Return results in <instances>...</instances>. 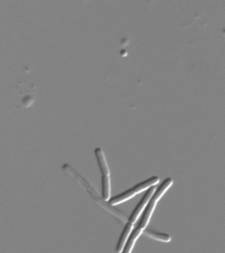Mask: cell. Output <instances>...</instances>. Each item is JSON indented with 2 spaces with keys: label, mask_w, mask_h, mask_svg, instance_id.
I'll list each match as a JSON object with an SVG mask.
<instances>
[{
  "label": "cell",
  "mask_w": 225,
  "mask_h": 253,
  "mask_svg": "<svg viewBox=\"0 0 225 253\" xmlns=\"http://www.w3.org/2000/svg\"><path fill=\"white\" fill-rule=\"evenodd\" d=\"M143 229L137 227V228L134 229L132 231L130 236L128 237L127 241H126L125 245H124L123 250L121 253H131L132 249H133L135 241L139 238L140 235L143 233Z\"/></svg>",
  "instance_id": "5"
},
{
  "label": "cell",
  "mask_w": 225,
  "mask_h": 253,
  "mask_svg": "<svg viewBox=\"0 0 225 253\" xmlns=\"http://www.w3.org/2000/svg\"><path fill=\"white\" fill-rule=\"evenodd\" d=\"M143 233L146 236L155 239L156 241L165 243H169L171 241V237L169 234L157 232V231L151 230V229H146L143 231Z\"/></svg>",
  "instance_id": "7"
},
{
  "label": "cell",
  "mask_w": 225,
  "mask_h": 253,
  "mask_svg": "<svg viewBox=\"0 0 225 253\" xmlns=\"http://www.w3.org/2000/svg\"><path fill=\"white\" fill-rule=\"evenodd\" d=\"M132 229H133V223L128 221L124 227L119 240L118 241L117 245H116V250L118 253H121L122 250H123L124 245H125L130 235L131 234Z\"/></svg>",
  "instance_id": "6"
},
{
  "label": "cell",
  "mask_w": 225,
  "mask_h": 253,
  "mask_svg": "<svg viewBox=\"0 0 225 253\" xmlns=\"http://www.w3.org/2000/svg\"><path fill=\"white\" fill-rule=\"evenodd\" d=\"M102 196L104 201H108L110 197V179L109 176H102Z\"/></svg>",
  "instance_id": "8"
},
{
  "label": "cell",
  "mask_w": 225,
  "mask_h": 253,
  "mask_svg": "<svg viewBox=\"0 0 225 253\" xmlns=\"http://www.w3.org/2000/svg\"><path fill=\"white\" fill-rule=\"evenodd\" d=\"M159 178L157 176H153V177H150L149 179L134 186L132 189H128V191L119 194L116 197H112L111 199L109 200V204L112 206H116L123 203L124 202L132 199L137 194L141 193V192L149 189L150 187H153V186H155L159 183Z\"/></svg>",
  "instance_id": "2"
},
{
  "label": "cell",
  "mask_w": 225,
  "mask_h": 253,
  "mask_svg": "<svg viewBox=\"0 0 225 253\" xmlns=\"http://www.w3.org/2000/svg\"><path fill=\"white\" fill-rule=\"evenodd\" d=\"M155 190V186H153V187H150L149 189H147V192H146L145 195H143V197H142L141 201L138 203L137 207H135L133 212H132L131 215H130L129 217V222L132 223H135V221L139 218L143 209H145L146 205H147L148 202H149V199H151L152 195H153Z\"/></svg>",
  "instance_id": "3"
},
{
  "label": "cell",
  "mask_w": 225,
  "mask_h": 253,
  "mask_svg": "<svg viewBox=\"0 0 225 253\" xmlns=\"http://www.w3.org/2000/svg\"><path fill=\"white\" fill-rule=\"evenodd\" d=\"M94 154H95L96 160H97L98 166H99L100 172H101L102 176H109V168H108L105 156H104V152L101 148H96L94 150Z\"/></svg>",
  "instance_id": "4"
},
{
  "label": "cell",
  "mask_w": 225,
  "mask_h": 253,
  "mask_svg": "<svg viewBox=\"0 0 225 253\" xmlns=\"http://www.w3.org/2000/svg\"><path fill=\"white\" fill-rule=\"evenodd\" d=\"M173 183V181L171 178H167L161 183V185L158 187V189L155 190L153 195H152L151 199L148 202L149 203H148L147 207L145 208V211H144L143 215H142L138 227L142 229H145L150 219H151L152 213H153L154 210L155 209L157 202L165 195L166 192L171 187Z\"/></svg>",
  "instance_id": "1"
}]
</instances>
